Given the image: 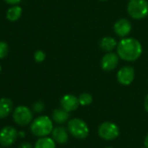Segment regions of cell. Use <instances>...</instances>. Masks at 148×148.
Returning <instances> with one entry per match:
<instances>
[{
    "mask_svg": "<svg viewBox=\"0 0 148 148\" xmlns=\"http://www.w3.org/2000/svg\"><path fill=\"white\" fill-rule=\"evenodd\" d=\"M45 58H46L45 53L43 51H41V50H38L34 53V60L37 63H42L43 61H45Z\"/></svg>",
    "mask_w": 148,
    "mask_h": 148,
    "instance_id": "21",
    "label": "cell"
},
{
    "mask_svg": "<svg viewBox=\"0 0 148 148\" xmlns=\"http://www.w3.org/2000/svg\"><path fill=\"white\" fill-rule=\"evenodd\" d=\"M117 45H118V42L116 41V39L109 36L104 37L99 42V47L101 48L102 51L106 52L112 51V50L117 48Z\"/></svg>",
    "mask_w": 148,
    "mask_h": 148,
    "instance_id": "14",
    "label": "cell"
},
{
    "mask_svg": "<svg viewBox=\"0 0 148 148\" xmlns=\"http://www.w3.org/2000/svg\"><path fill=\"white\" fill-rule=\"evenodd\" d=\"M1 71H2V67H1V64H0V72H1Z\"/></svg>",
    "mask_w": 148,
    "mask_h": 148,
    "instance_id": "27",
    "label": "cell"
},
{
    "mask_svg": "<svg viewBox=\"0 0 148 148\" xmlns=\"http://www.w3.org/2000/svg\"><path fill=\"white\" fill-rule=\"evenodd\" d=\"M18 136V132L15 127L5 126L0 130V145L4 147H9L16 142Z\"/></svg>",
    "mask_w": 148,
    "mask_h": 148,
    "instance_id": "7",
    "label": "cell"
},
{
    "mask_svg": "<svg viewBox=\"0 0 148 148\" xmlns=\"http://www.w3.org/2000/svg\"><path fill=\"white\" fill-rule=\"evenodd\" d=\"M18 148H32V145L29 142H23V143L20 144Z\"/></svg>",
    "mask_w": 148,
    "mask_h": 148,
    "instance_id": "22",
    "label": "cell"
},
{
    "mask_svg": "<svg viewBox=\"0 0 148 148\" xmlns=\"http://www.w3.org/2000/svg\"><path fill=\"white\" fill-rule=\"evenodd\" d=\"M51 134L52 138L58 144H65L68 141V133L64 126H57L53 128Z\"/></svg>",
    "mask_w": 148,
    "mask_h": 148,
    "instance_id": "13",
    "label": "cell"
},
{
    "mask_svg": "<svg viewBox=\"0 0 148 148\" xmlns=\"http://www.w3.org/2000/svg\"><path fill=\"white\" fill-rule=\"evenodd\" d=\"M53 130V123L48 116H39L31 125V131L37 137H45Z\"/></svg>",
    "mask_w": 148,
    "mask_h": 148,
    "instance_id": "2",
    "label": "cell"
},
{
    "mask_svg": "<svg viewBox=\"0 0 148 148\" xmlns=\"http://www.w3.org/2000/svg\"><path fill=\"white\" fill-rule=\"evenodd\" d=\"M9 52V45L4 41H0V59L5 58Z\"/></svg>",
    "mask_w": 148,
    "mask_h": 148,
    "instance_id": "19",
    "label": "cell"
},
{
    "mask_svg": "<svg viewBox=\"0 0 148 148\" xmlns=\"http://www.w3.org/2000/svg\"><path fill=\"white\" fill-rule=\"evenodd\" d=\"M45 104L42 101H36L33 105H32V110L34 112L36 113H40L45 110Z\"/></svg>",
    "mask_w": 148,
    "mask_h": 148,
    "instance_id": "20",
    "label": "cell"
},
{
    "mask_svg": "<svg viewBox=\"0 0 148 148\" xmlns=\"http://www.w3.org/2000/svg\"><path fill=\"white\" fill-rule=\"evenodd\" d=\"M98 133L100 138L106 140H112L119 137V126L110 121L103 122L98 128Z\"/></svg>",
    "mask_w": 148,
    "mask_h": 148,
    "instance_id": "6",
    "label": "cell"
},
{
    "mask_svg": "<svg viewBox=\"0 0 148 148\" xmlns=\"http://www.w3.org/2000/svg\"><path fill=\"white\" fill-rule=\"evenodd\" d=\"M60 105L61 107L66 110L67 112H73L76 109H78L79 106V98L74 96L72 94H66L62 97L60 100Z\"/></svg>",
    "mask_w": 148,
    "mask_h": 148,
    "instance_id": "11",
    "label": "cell"
},
{
    "mask_svg": "<svg viewBox=\"0 0 148 148\" xmlns=\"http://www.w3.org/2000/svg\"><path fill=\"white\" fill-rule=\"evenodd\" d=\"M33 148H56V142L51 138L42 137L36 141Z\"/></svg>",
    "mask_w": 148,
    "mask_h": 148,
    "instance_id": "16",
    "label": "cell"
},
{
    "mask_svg": "<svg viewBox=\"0 0 148 148\" xmlns=\"http://www.w3.org/2000/svg\"><path fill=\"white\" fill-rule=\"evenodd\" d=\"M69 112H67L64 108L55 109L52 112V119L58 124H63L66 122L69 119Z\"/></svg>",
    "mask_w": 148,
    "mask_h": 148,
    "instance_id": "15",
    "label": "cell"
},
{
    "mask_svg": "<svg viewBox=\"0 0 148 148\" xmlns=\"http://www.w3.org/2000/svg\"><path fill=\"white\" fill-rule=\"evenodd\" d=\"M22 8L18 5H14L11 7L6 12V18L11 22L18 21L22 15Z\"/></svg>",
    "mask_w": 148,
    "mask_h": 148,
    "instance_id": "17",
    "label": "cell"
},
{
    "mask_svg": "<svg viewBox=\"0 0 148 148\" xmlns=\"http://www.w3.org/2000/svg\"><path fill=\"white\" fill-rule=\"evenodd\" d=\"M144 106H145V111L148 112V94L146 95V97H145V99Z\"/></svg>",
    "mask_w": 148,
    "mask_h": 148,
    "instance_id": "24",
    "label": "cell"
},
{
    "mask_svg": "<svg viewBox=\"0 0 148 148\" xmlns=\"http://www.w3.org/2000/svg\"><path fill=\"white\" fill-rule=\"evenodd\" d=\"M127 12L133 19H142L148 15V2L146 0H129Z\"/></svg>",
    "mask_w": 148,
    "mask_h": 148,
    "instance_id": "3",
    "label": "cell"
},
{
    "mask_svg": "<svg viewBox=\"0 0 148 148\" xmlns=\"http://www.w3.org/2000/svg\"><path fill=\"white\" fill-rule=\"evenodd\" d=\"M117 53L119 58L133 62L140 58L143 48L138 40L133 38H123L117 45Z\"/></svg>",
    "mask_w": 148,
    "mask_h": 148,
    "instance_id": "1",
    "label": "cell"
},
{
    "mask_svg": "<svg viewBox=\"0 0 148 148\" xmlns=\"http://www.w3.org/2000/svg\"><path fill=\"white\" fill-rule=\"evenodd\" d=\"M119 60V57L118 53H114L112 51L107 52L103 56L100 62L102 70H104L105 71H111L114 70L118 66Z\"/></svg>",
    "mask_w": 148,
    "mask_h": 148,
    "instance_id": "9",
    "label": "cell"
},
{
    "mask_svg": "<svg viewBox=\"0 0 148 148\" xmlns=\"http://www.w3.org/2000/svg\"><path fill=\"white\" fill-rule=\"evenodd\" d=\"M106 148H112V147H106Z\"/></svg>",
    "mask_w": 148,
    "mask_h": 148,
    "instance_id": "29",
    "label": "cell"
},
{
    "mask_svg": "<svg viewBox=\"0 0 148 148\" xmlns=\"http://www.w3.org/2000/svg\"><path fill=\"white\" fill-rule=\"evenodd\" d=\"M18 135L21 137V138H24L25 136V133L24 132H18Z\"/></svg>",
    "mask_w": 148,
    "mask_h": 148,
    "instance_id": "26",
    "label": "cell"
},
{
    "mask_svg": "<svg viewBox=\"0 0 148 148\" xmlns=\"http://www.w3.org/2000/svg\"><path fill=\"white\" fill-rule=\"evenodd\" d=\"M67 128L69 132L76 138L84 139L89 134V127L87 124L81 119H71L68 121Z\"/></svg>",
    "mask_w": 148,
    "mask_h": 148,
    "instance_id": "4",
    "label": "cell"
},
{
    "mask_svg": "<svg viewBox=\"0 0 148 148\" xmlns=\"http://www.w3.org/2000/svg\"><path fill=\"white\" fill-rule=\"evenodd\" d=\"M145 148H148V134L145 138Z\"/></svg>",
    "mask_w": 148,
    "mask_h": 148,
    "instance_id": "25",
    "label": "cell"
},
{
    "mask_svg": "<svg viewBox=\"0 0 148 148\" xmlns=\"http://www.w3.org/2000/svg\"><path fill=\"white\" fill-rule=\"evenodd\" d=\"M93 99L92 94L88 93V92H83L82 94L79 95V105L85 106H89L92 104Z\"/></svg>",
    "mask_w": 148,
    "mask_h": 148,
    "instance_id": "18",
    "label": "cell"
},
{
    "mask_svg": "<svg viewBox=\"0 0 148 148\" xmlns=\"http://www.w3.org/2000/svg\"><path fill=\"white\" fill-rule=\"evenodd\" d=\"M113 29L116 35L120 38H126L132 31V24L125 18H120L116 21Z\"/></svg>",
    "mask_w": 148,
    "mask_h": 148,
    "instance_id": "10",
    "label": "cell"
},
{
    "mask_svg": "<svg viewBox=\"0 0 148 148\" xmlns=\"http://www.w3.org/2000/svg\"><path fill=\"white\" fill-rule=\"evenodd\" d=\"M4 1H5V3L9 4V5H18V4H19V3H20L21 0H4Z\"/></svg>",
    "mask_w": 148,
    "mask_h": 148,
    "instance_id": "23",
    "label": "cell"
},
{
    "mask_svg": "<svg viewBox=\"0 0 148 148\" xmlns=\"http://www.w3.org/2000/svg\"><path fill=\"white\" fill-rule=\"evenodd\" d=\"M13 109V102L9 98L0 99V119L8 117Z\"/></svg>",
    "mask_w": 148,
    "mask_h": 148,
    "instance_id": "12",
    "label": "cell"
},
{
    "mask_svg": "<svg viewBox=\"0 0 148 148\" xmlns=\"http://www.w3.org/2000/svg\"><path fill=\"white\" fill-rule=\"evenodd\" d=\"M99 1H102V2H105V1H107V0H99Z\"/></svg>",
    "mask_w": 148,
    "mask_h": 148,
    "instance_id": "28",
    "label": "cell"
},
{
    "mask_svg": "<svg viewBox=\"0 0 148 148\" xmlns=\"http://www.w3.org/2000/svg\"><path fill=\"white\" fill-rule=\"evenodd\" d=\"M135 78V71L132 66L125 65L117 72V80L122 86H130Z\"/></svg>",
    "mask_w": 148,
    "mask_h": 148,
    "instance_id": "8",
    "label": "cell"
},
{
    "mask_svg": "<svg viewBox=\"0 0 148 148\" xmlns=\"http://www.w3.org/2000/svg\"><path fill=\"white\" fill-rule=\"evenodd\" d=\"M14 122L20 126H26L32 121V112L30 108L25 106H18L12 114Z\"/></svg>",
    "mask_w": 148,
    "mask_h": 148,
    "instance_id": "5",
    "label": "cell"
}]
</instances>
